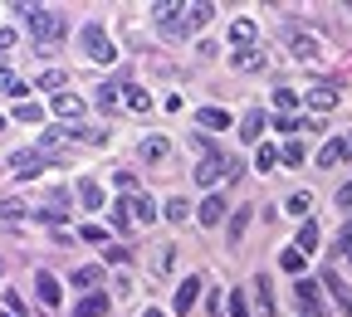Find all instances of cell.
<instances>
[{
  "label": "cell",
  "instance_id": "obj_1",
  "mask_svg": "<svg viewBox=\"0 0 352 317\" xmlns=\"http://www.w3.org/2000/svg\"><path fill=\"white\" fill-rule=\"evenodd\" d=\"M15 10L30 20V30H34V39H39V49H50V39L64 34V15L50 10V5H15Z\"/></svg>",
  "mask_w": 352,
  "mask_h": 317
},
{
  "label": "cell",
  "instance_id": "obj_2",
  "mask_svg": "<svg viewBox=\"0 0 352 317\" xmlns=\"http://www.w3.org/2000/svg\"><path fill=\"white\" fill-rule=\"evenodd\" d=\"M191 176H196V180H201V186L210 191V186H215V180H226V176H240V166H235L230 156H220V152H206V156H201V166H196Z\"/></svg>",
  "mask_w": 352,
  "mask_h": 317
},
{
  "label": "cell",
  "instance_id": "obj_3",
  "mask_svg": "<svg viewBox=\"0 0 352 317\" xmlns=\"http://www.w3.org/2000/svg\"><path fill=\"white\" fill-rule=\"evenodd\" d=\"M78 44H83V54L94 59V64H113L118 59V49L108 44V34H103V25H83V34H78Z\"/></svg>",
  "mask_w": 352,
  "mask_h": 317
},
{
  "label": "cell",
  "instance_id": "obj_4",
  "mask_svg": "<svg viewBox=\"0 0 352 317\" xmlns=\"http://www.w3.org/2000/svg\"><path fill=\"white\" fill-rule=\"evenodd\" d=\"M289 54H294L298 64H318V54H323V49H318V39H314V34L294 30V34H289Z\"/></svg>",
  "mask_w": 352,
  "mask_h": 317
},
{
  "label": "cell",
  "instance_id": "obj_5",
  "mask_svg": "<svg viewBox=\"0 0 352 317\" xmlns=\"http://www.w3.org/2000/svg\"><path fill=\"white\" fill-rule=\"evenodd\" d=\"M254 312L274 317V283H270V274H254Z\"/></svg>",
  "mask_w": 352,
  "mask_h": 317
},
{
  "label": "cell",
  "instance_id": "obj_6",
  "mask_svg": "<svg viewBox=\"0 0 352 317\" xmlns=\"http://www.w3.org/2000/svg\"><path fill=\"white\" fill-rule=\"evenodd\" d=\"M34 288H39V303H44V307H59V303H64V288H59V279H54V274H44V268L34 274Z\"/></svg>",
  "mask_w": 352,
  "mask_h": 317
},
{
  "label": "cell",
  "instance_id": "obj_7",
  "mask_svg": "<svg viewBox=\"0 0 352 317\" xmlns=\"http://www.w3.org/2000/svg\"><path fill=\"white\" fill-rule=\"evenodd\" d=\"M196 220L206 224V230H210V224H220V220H226V200H220V196L210 191V196H206V200L196 205Z\"/></svg>",
  "mask_w": 352,
  "mask_h": 317
},
{
  "label": "cell",
  "instance_id": "obj_8",
  "mask_svg": "<svg viewBox=\"0 0 352 317\" xmlns=\"http://www.w3.org/2000/svg\"><path fill=\"white\" fill-rule=\"evenodd\" d=\"M308 108H314V113H328L333 103H338V83H318V88H308Z\"/></svg>",
  "mask_w": 352,
  "mask_h": 317
},
{
  "label": "cell",
  "instance_id": "obj_9",
  "mask_svg": "<svg viewBox=\"0 0 352 317\" xmlns=\"http://www.w3.org/2000/svg\"><path fill=\"white\" fill-rule=\"evenodd\" d=\"M10 171L30 180V176H39V171H44V156H39V152H15V156H10Z\"/></svg>",
  "mask_w": 352,
  "mask_h": 317
},
{
  "label": "cell",
  "instance_id": "obj_10",
  "mask_svg": "<svg viewBox=\"0 0 352 317\" xmlns=\"http://www.w3.org/2000/svg\"><path fill=\"white\" fill-rule=\"evenodd\" d=\"M201 288H206L201 279H182V288H176V312H182V317H186V312L196 307V298H201Z\"/></svg>",
  "mask_w": 352,
  "mask_h": 317
},
{
  "label": "cell",
  "instance_id": "obj_11",
  "mask_svg": "<svg viewBox=\"0 0 352 317\" xmlns=\"http://www.w3.org/2000/svg\"><path fill=\"white\" fill-rule=\"evenodd\" d=\"M50 108H54L59 117H69V122H74V117H83V98H78V93H54V98H50Z\"/></svg>",
  "mask_w": 352,
  "mask_h": 317
},
{
  "label": "cell",
  "instance_id": "obj_12",
  "mask_svg": "<svg viewBox=\"0 0 352 317\" xmlns=\"http://www.w3.org/2000/svg\"><path fill=\"white\" fill-rule=\"evenodd\" d=\"M122 205L132 210V220H138V224H147V220H157V205H152V200H147L142 191H132V196H127Z\"/></svg>",
  "mask_w": 352,
  "mask_h": 317
},
{
  "label": "cell",
  "instance_id": "obj_13",
  "mask_svg": "<svg viewBox=\"0 0 352 317\" xmlns=\"http://www.w3.org/2000/svg\"><path fill=\"white\" fill-rule=\"evenodd\" d=\"M74 283H78V288H88V293L103 288V268H98V263H78V268H74Z\"/></svg>",
  "mask_w": 352,
  "mask_h": 317
},
{
  "label": "cell",
  "instance_id": "obj_14",
  "mask_svg": "<svg viewBox=\"0 0 352 317\" xmlns=\"http://www.w3.org/2000/svg\"><path fill=\"white\" fill-rule=\"evenodd\" d=\"M74 196H78L88 210H98V205H103V186H98V180H88V176H83L78 186H74Z\"/></svg>",
  "mask_w": 352,
  "mask_h": 317
},
{
  "label": "cell",
  "instance_id": "obj_15",
  "mask_svg": "<svg viewBox=\"0 0 352 317\" xmlns=\"http://www.w3.org/2000/svg\"><path fill=\"white\" fill-rule=\"evenodd\" d=\"M328 293H333L338 312H352V283H342L338 274H328Z\"/></svg>",
  "mask_w": 352,
  "mask_h": 317
},
{
  "label": "cell",
  "instance_id": "obj_16",
  "mask_svg": "<svg viewBox=\"0 0 352 317\" xmlns=\"http://www.w3.org/2000/svg\"><path fill=\"white\" fill-rule=\"evenodd\" d=\"M196 122H201V127H210V132H226V127H230V113H226V108H201V113H196Z\"/></svg>",
  "mask_w": 352,
  "mask_h": 317
},
{
  "label": "cell",
  "instance_id": "obj_17",
  "mask_svg": "<svg viewBox=\"0 0 352 317\" xmlns=\"http://www.w3.org/2000/svg\"><path fill=\"white\" fill-rule=\"evenodd\" d=\"M122 108H127V113H147V108H152V98L142 93L138 83H127V88H122Z\"/></svg>",
  "mask_w": 352,
  "mask_h": 317
},
{
  "label": "cell",
  "instance_id": "obj_18",
  "mask_svg": "<svg viewBox=\"0 0 352 317\" xmlns=\"http://www.w3.org/2000/svg\"><path fill=\"white\" fill-rule=\"evenodd\" d=\"M166 152H171V142H166V137H142V147H138V156H142V161H162Z\"/></svg>",
  "mask_w": 352,
  "mask_h": 317
},
{
  "label": "cell",
  "instance_id": "obj_19",
  "mask_svg": "<svg viewBox=\"0 0 352 317\" xmlns=\"http://www.w3.org/2000/svg\"><path fill=\"white\" fill-rule=\"evenodd\" d=\"M103 312H108V298H103V293H88V298L74 307V317H103Z\"/></svg>",
  "mask_w": 352,
  "mask_h": 317
},
{
  "label": "cell",
  "instance_id": "obj_20",
  "mask_svg": "<svg viewBox=\"0 0 352 317\" xmlns=\"http://www.w3.org/2000/svg\"><path fill=\"white\" fill-rule=\"evenodd\" d=\"M64 83H69L64 69H44V73H39V93H50V98H54V93H64Z\"/></svg>",
  "mask_w": 352,
  "mask_h": 317
},
{
  "label": "cell",
  "instance_id": "obj_21",
  "mask_svg": "<svg viewBox=\"0 0 352 317\" xmlns=\"http://www.w3.org/2000/svg\"><path fill=\"white\" fill-rule=\"evenodd\" d=\"M298 303L308 307V317L318 312V303H323V293H318V283H308V279H298Z\"/></svg>",
  "mask_w": 352,
  "mask_h": 317
},
{
  "label": "cell",
  "instance_id": "obj_22",
  "mask_svg": "<svg viewBox=\"0 0 352 317\" xmlns=\"http://www.w3.org/2000/svg\"><path fill=\"white\" fill-rule=\"evenodd\" d=\"M259 127H264V113H259V108H250V113L240 117V137H245V142H254V137H259Z\"/></svg>",
  "mask_w": 352,
  "mask_h": 317
},
{
  "label": "cell",
  "instance_id": "obj_23",
  "mask_svg": "<svg viewBox=\"0 0 352 317\" xmlns=\"http://www.w3.org/2000/svg\"><path fill=\"white\" fill-rule=\"evenodd\" d=\"M294 249H298V254H308V249H318V224H314V220H303V230H298Z\"/></svg>",
  "mask_w": 352,
  "mask_h": 317
},
{
  "label": "cell",
  "instance_id": "obj_24",
  "mask_svg": "<svg viewBox=\"0 0 352 317\" xmlns=\"http://www.w3.org/2000/svg\"><path fill=\"white\" fill-rule=\"evenodd\" d=\"M64 132H69L74 142H94V147H103V132H94V127H83V122H69Z\"/></svg>",
  "mask_w": 352,
  "mask_h": 317
},
{
  "label": "cell",
  "instance_id": "obj_25",
  "mask_svg": "<svg viewBox=\"0 0 352 317\" xmlns=\"http://www.w3.org/2000/svg\"><path fill=\"white\" fill-rule=\"evenodd\" d=\"M235 69H240V73H259V69H264V54H259V49H245V54H235Z\"/></svg>",
  "mask_w": 352,
  "mask_h": 317
},
{
  "label": "cell",
  "instance_id": "obj_26",
  "mask_svg": "<svg viewBox=\"0 0 352 317\" xmlns=\"http://www.w3.org/2000/svg\"><path fill=\"white\" fill-rule=\"evenodd\" d=\"M98 93V108H122V88L118 83H103V88H94Z\"/></svg>",
  "mask_w": 352,
  "mask_h": 317
},
{
  "label": "cell",
  "instance_id": "obj_27",
  "mask_svg": "<svg viewBox=\"0 0 352 317\" xmlns=\"http://www.w3.org/2000/svg\"><path fill=\"white\" fill-rule=\"evenodd\" d=\"M162 215H166V220H171V224H176V220H186V215H191V205H186V200H182V196H171V200H166V205H162Z\"/></svg>",
  "mask_w": 352,
  "mask_h": 317
},
{
  "label": "cell",
  "instance_id": "obj_28",
  "mask_svg": "<svg viewBox=\"0 0 352 317\" xmlns=\"http://www.w3.org/2000/svg\"><path fill=\"white\" fill-rule=\"evenodd\" d=\"M0 93H10V98H15V93H25V83H20L6 64H0Z\"/></svg>",
  "mask_w": 352,
  "mask_h": 317
},
{
  "label": "cell",
  "instance_id": "obj_29",
  "mask_svg": "<svg viewBox=\"0 0 352 317\" xmlns=\"http://www.w3.org/2000/svg\"><path fill=\"white\" fill-rule=\"evenodd\" d=\"M274 108H284V117L298 108V93H289V88H274Z\"/></svg>",
  "mask_w": 352,
  "mask_h": 317
},
{
  "label": "cell",
  "instance_id": "obj_30",
  "mask_svg": "<svg viewBox=\"0 0 352 317\" xmlns=\"http://www.w3.org/2000/svg\"><path fill=\"white\" fill-rule=\"evenodd\" d=\"M308 205H314V196H308V191H294V196H289V215H308Z\"/></svg>",
  "mask_w": 352,
  "mask_h": 317
},
{
  "label": "cell",
  "instance_id": "obj_31",
  "mask_svg": "<svg viewBox=\"0 0 352 317\" xmlns=\"http://www.w3.org/2000/svg\"><path fill=\"white\" fill-rule=\"evenodd\" d=\"M235 44H254V20H235Z\"/></svg>",
  "mask_w": 352,
  "mask_h": 317
},
{
  "label": "cell",
  "instance_id": "obj_32",
  "mask_svg": "<svg viewBox=\"0 0 352 317\" xmlns=\"http://www.w3.org/2000/svg\"><path fill=\"white\" fill-rule=\"evenodd\" d=\"M279 263L289 268V274H303V254H298V249H284V254H279Z\"/></svg>",
  "mask_w": 352,
  "mask_h": 317
},
{
  "label": "cell",
  "instance_id": "obj_33",
  "mask_svg": "<svg viewBox=\"0 0 352 317\" xmlns=\"http://www.w3.org/2000/svg\"><path fill=\"white\" fill-rule=\"evenodd\" d=\"M15 117H20V122H39V117H44V108H39V103H20V108H15Z\"/></svg>",
  "mask_w": 352,
  "mask_h": 317
},
{
  "label": "cell",
  "instance_id": "obj_34",
  "mask_svg": "<svg viewBox=\"0 0 352 317\" xmlns=\"http://www.w3.org/2000/svg\"><path fill=\"white\" fill-rule=\"evenodd\" d=\"M274 161H279V152H274V147H259V152H254V166H259V171H270Z\"/></svg>",
  "mask_w": 352,
  "mask_h": 317
},
{
  "label": "cell",
  "instance_id": "obj_35",
  "mask_svg": "<svg viewBox=\"0 0 352 317\" xmlns=\"http://www.w3.org/2000/svg\"><path fill=\"white\" fill-rule=\"evenodd\" d=\"M279 156H284L289 166H298V161H303V147H298V142H284V147H279Z\"/></svg>",
  "mask_w": 352,
  "mask_h": 317
},
{
  "label": "cell",
  "instance_id": "obj_36",
  "mask_svg": "<svg viewBox=\"0 0 352 317\" xmlns=\"http://www.w3.org/2000/svg\"><path fill=\"white\" fill-rule=\"evenodd\" d=\"M20 215H25L20 200H0V220H20Z\"/></svg>",
  "mask_w": 352,
  "mask_h": 317
},
{
  "label": "cell",
  "instance_id": "obj_37",
  "mask_svg": "<svg viewBox=\"0 0 352 317\" xmlns=\"http://www.w3.org/2000/svg\"><path fill=\"white\" fill-rule=\"evenodd\" d=\"M83 239H88V244H103L108 230H103V224H83Z\"/></svg>",
  "mask_w": 352,
  "mask_h": 317
},
{
  "label": "cell",
  "instance_id": "obj_38",
  "mask_svg": "<svg viewBox=\"0 0 352 317\" xmlns=\"http://www.w3.org/2000/svg\"><path fill=\"white\" fill-rule=\"evenodd\" d=\"M279 132H314V127L298 122V117H279Z\"/></svg>",
  "mask_w": 352,
  "mask_h": 317
},
{
  "label": "cell",
  "instance_id": "obj_39",
  "mask_svg": "<svg viewBox=\"0 0 352 317\" xmlns=\"http://www.w3.org/2000/svg\"><path fill=\"white\" fill-rule=\"evenodd\" d=\"M230 317H250V303H245V293H235V298H230Z\"/></svg>",
  "mask_w": 352,
  "mask_h": 317
},
{
  "label": "cell",
  "instance_id": "obj_40",
  "mask_svg": "<svg viewBox=\"0 0 352 317\" xmlns=\"http://www.w3.org/2000/svg\"><path fill=\"white\" fill-rule=\"evenodd\" d=\"M333 254H352V224H347V230L338 235V249H333Z\"/></svg>",
  "mask_w": 352,
  "mask_h": 317
},
{
  "label": "cell",
  "instance_id": "obj_41",
  "mask_svg": "<svg viewBox=\"0 0 352 317\" xmlns=\"http://www.w3.org/2000/svg\"><path fill=\"white\" fill-rule=\"evenodd\" d=\"M113 180H118L122 191H138V180H132V171H113Z\"/></svg>",
  "mask_w": 352,
  "mask_h": 317
},
{
  "label": "cell",
  "instance_id": "obj_42",
  "mask_svg": "<svg viewBox=\"0 0 352 317\" xmlns=\"http://www.w3.org/2000/svg\"><path fill=\"white\" fill-rule=\"evenodd\" d=\"M245 220H250V215H245V210H240V215H235V220H230V239H240V235H245Z\"/></svg>",
  "mask_w": 352,
  "mask_h": 317
},
{
  "label": "cell",
  "instance_id": "obj_43",
  "mask_svg": "<svg viewBox=\"0 0 352 317\" xmlns=\"http://www.w3.org/2000/svg\"><path fill=\"white\" fill-rule=\"evenodd\" d=\"M338 205H342V210H352V180H347V186H338Z\"/></svg>",
  "mask_w": 352,
  "mask_h": 317
},
{
  "label": "cell",
  "instance_id": "obj_44",
  "mask_svg": "<svg viewBox=\"0 0 352 317\" xmlns=\"http://www.w3.org/2000/svg\"><path fill=\"white\" fill-rule=\"evenodd\" d=\"M0 49H15V30H0Z\"/></svg>",
  "mask_w": 352,
  "mask_h": 317
},
{
  "label": "cell",
  "instance_id": "obj_45",
  "mask_svg": "<svg viewBox=\"0 0 352 317\" xmlns=\"http://www.w3.org/2000/svg\"><path fill=\"white\" fill-rule=\"evenodd\" d=\"M142 317H166V312H157V307H152V312H142Z\"/></svg>",
  "mask_w": 352,
  "mask_h": 317
},
{
  "label": "cell",
  "instance_id": "obj_46",
  "mask_svg": "<svg viewBox=\"0 0 352 317\" xmlns=\"http://www.w3.org/2000/svg\"><path fill=\"white\" fill-rule=\"evenodd\" d=\"M0 127H6V117H0Z\"/></svg>",
  "mask_w": 352,
  "mask_h": 317
}]
</instances>
